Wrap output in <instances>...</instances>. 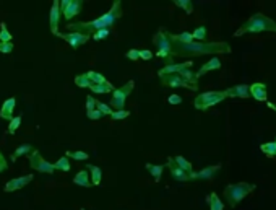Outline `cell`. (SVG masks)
<instances>
[{
  "instance_id": "cell-24",
  "label": "cell",
  "mask_w": 276,
  "mask_h": 210,
  "mask_svg": "<svg viewBox=\"0 0 276 210\" xmlns=\"http://www.w3.org/2000/svg\"><path fill=\"white\" fill-rule=\"evenodd\" d=\"M164 168H166V165H151V163H146V170L151 173V176L156 183H160V181L163 179Z\"/></svg>"
},
{
  "instance_id": "cell-10",
  "label": "cell",
  "mask_w": 276,
  "mask_h": 210,
  "mask_svg": "<svg viewBox=\"0 0 276 210\" xmlns=\"http://www.w3.org/2000/svg\"><path fill=\"white\" fill-rule=\"evenodd\" d=\"M83 8V2L81 0H62L60 2V10L65 20H72L80 13Z\"/></svg>"
},
{
  "instance_id": "cell-17",
  "label": "cell",
  "mask_w": 276,
  "mask_h": 210,
  "mask_svg": "<svg viewBox=\"0 0 276 210\" xmlns=\"http://www.w3.org/2000/svg\"><path fill=\"white\" fill-rule=\"evenodd\" d=\"M250 95L254 100L260 101V103H265L268 100V93H267V85L265 83H260V81H257V83H252L250 85Z\"/></svg>"
},
{
  "instance_id": "cell-5",
  "label": "cell",
  "mask_w": 276,
  "mask_h": 210,
  "mask_svg": "<svg viewBox=\"0 0 276 210\" xmlns=\"http://www.w3.org/2000/svg\"><path fill=\"white\" fill-rule=\"evenodd\" d=\"M227 98V93L224 91H205L197 95L195 101H193V106L198 111H207L210 108H213L215 104H218L221 101H224Z\"/></svg>"
},
{
  "instance_id": "cell-15",
  "label": "cell",
  "mask_w": 276,
  "mask_h": 210,
  "mask_svg": "<svg viewBox=\"0 0 276 210\" xmlns=\"http://www.w3.org/2000/svg\"><path fill=\"white\" fill-rule=\"evenodd\" d=\"M193 62L192 61H185L184 64H167L166 67H163L161 70H158V77H163V75H172V73H179L182 69H192Z\"/></svg>"
},
{
  "instance_id": "cell-53",
  "label": "cell",
  "mask_w": 276,
  "mask_h": 210,
  "mask_svg": "<svg viewBox=\"0 0 276 210\" xmlns=\"http://www.w3.org/2000/svg\"><path fill=\"white\" fill-rule=\"evenodd\" d=\"M0 168H2V166H0ZM2 171H3V170H2Z\"/></svg>"
},
{
  "instance_id": "cell-30",
  "label": "cell",
  "mask_w": 276,
  "mask_h": 210,
  "mask_svg": "<svg viewBox=\"0 0 276 210\" xmlns=\"http://www.w3.org/2000/svg\"><path fill=\"white\" fill-rule=\"evenodd\" d=\"M174 160H175V163H177V166H179V168H182V170H184L185 173H189V174H192V173H193V166H192V163H190L189 160H185L182 155H179V156H174Z\"/></svg>"
},
{
  "instance_id": "cell-47",
  "label": "cell",
  "mask_w": 276,
  "mask_h": 210,
  "mask_svg": "<svg viewBox=\"0 0 276 210\" xmlns=\"http://www.w3.org/2000/svg\"><path fill=\"white\" fill-rule=\"evenodd\" d=\"M167 103L169 104H180L182 103V98L179 95H171L167 98Z\"/></svg>"
},
{
  "instance_id": "cell-18",
  "label": "cell",
  "mask_w": 276,
  "mask_h": 210,
  "mask_svg": "<svg viewBox=\"0 0 276 210\" xmlns=\"http://www.w3.org/2000/svg\"><path fill=\"white\" fill-rule=\"evenodd\" d=\"M220 170H221V165L207 166V168H203V170L198 171V173L193 171V173L190 174V179H211V178L216 176V173H218Z\"/></svg>"
},
{
  "instance_id": "cell-40",
  "label": "cell",
  "mask_w": 276,
  "mask_h": 210,
  "mask_svg": "<svg viewBox=\"0 0 276 210\" xmlns=\"http://www.w3.org/2000/svg\"><path fill=\"white\" fill-rule=\"evenodd\" d=\"M96 109H98V111H101V113H103L104 116H112V113H114V109H112V108L108 106V104L101 103V101H98Z\"/></svg>"
},
{
  "instance_id": "cell-32",
  "label": "cell",
  "mask_w": 276,
  "mask_h": 210,
  "mask_svg": "<svg viewBox=\"0 0 276 210\" xmlns=\"http://www.w3.org/2000/svg\"><path fill=\"white\" fill-rule=\"evenodd\" d=\"M174 3H175V7L184 10L187 15H190L193 11V3L190 2V0H174Z\"/></svg>"
},
{
  "instance_id": "cell-41",
  "label": "cell",
  "mask_w": 276,
  "mask_h": 210,
  "mask_svg": "<svg viewBox=\"0 0 276 210\" xmlns=\"http://www.w3.org/2000/svg\"><path fill=\"white\" fill-rule=\"evenodd\" d=\"M96 104L98 101L93 98V95H88L86 96V113H91V111H95L96 109Z\"/></svg>"
},
{
  "instance_id": "cell-7",
  "label": "cell",
  "mask_w": 276,
  "mask_h": 210,
  "mask_svg": "<svg viewBox=\"0 0 276 210\" xmlns=\"http://www.w3.org/2000/svg\"><path fill=\"white\" fill-rule=\"evenodd\" d=\"M135 88V81L128 80L125 85H122L120 88H115L112 93V98H110V108H114L115 111H120L125 108V101L128 95H132V90Z\"/></svg>"
},
{
  "instance_id": "cell-6",
  "label": "cell",
  "mask_w": 276,
  "mask_h": 210,
  "mask_svg": "<svg viewBox=\"0 0 276 210\" xmlns=\"http://www.w3.org/2000/svg\"><path fill=\"white\" fill-rule=\"evenodd\" d=\"M153 44L158 48L156 56L161 57V59H169L171 57V52H172V41L169 38V33L160 30L155 36H153Z\"/></svg>"
},
{
  "instance_id": "cell-44",
  "label": "cell",
  "mask_w": 276,
  "mask_h": 210,
  "mask_svg": "<svg viewBox=\"0 0 276 210\" xmlns=\"http://www.w3.org/2000/svg\"><path fill=\"white\" fill-rule=\"evenodd\" d=\"M86 116H88V119H91V121H99L104 114L101 113V111L95 109V111H91V113H86Z\"/></svg>"
},
{
  "instance_id": "cell-22",
  "label": "cell",
  "mask_w": 276,
  "mask_h": 210,
  "mask_svg": "<svg viewBox=\"0 0 276 210\" xmlns=\"http://www.w3.org/2000/svg\"><path fill=\"white\" fill-rule=\"evenodd\" d=\"M86 170L90 171L93 186H99V184H101V181H103V171H101V168L96 166V165H86Z\"/></svg>"
},
{
  "instance_id": "cell-1",
  "label": "cell",
  "mask_w": 276,
  "mask_h": 210,
  "mask_svg": "<svg viewBox=\"0 0 276 210\" xmlns=\"http://www.w3.org/2000/svg\"><path fill=\"white\" fill-rule=\"evenodd\" d=\"M171 38V36H169ZM172 52L171 57H200V56H218V54H231V46L226 41H205V43H190L184 44L172 39Z\"/></svg>"
},
{
  "instance_id": "cell-39",
  "label": "cell",
  "mask_w": 276,
  "mask_h": 210,
  "mask_svg": "<svg viewBox=\"0 0 276 210\" xmlns=\"http://www.w3.org/2000/svg\"><path fill=\"white\" fill-rule=\"evenodd\" d=\"M21 126V116H16V118H13L10 121V124H8V134H15L16 129Z\"/></svg>"
},
{
  "instance_id": "cell-4",
  "label": "cell",
  "mask_w": 276,
  "mask_h": 210,
  "mask_svg": "<svg viewBox=\"0 0 276 210\" xmlns=\"http://www.w3.org/2000/svg\"><path fill=\"white\" fill-rule=\"evenodd\" d=\"M257 186L255 184H249V183H236V184H227L224 189V199L227 202V206L231 209H236L245 197L255 191Z\"/></svg>"
},
{
  "instance_id": "cell-9",
  "label": "cell",
  "mask_w": 276,
  "mask_h": 210,
  "mask_svg": "<svg viewBox=\"0 0 276 210\" xmlns=\"http://www.w3.org/2000/svg\"><path fill=\"white\" fill-rule=\"evenodd\" d=\"M161 78V83L164 86H171V88H189L192 91H197V88H193V86L187 81L184 77H180L179 73H172V75H163Z\"/></svg>"
},
{
  "instance_id": "cell-11",
  "label": "cell",
  "mask_w": 276,
  "mask_h": 210,
  "mask_svg": "<svg viewBox=\"0 0 276 210\" xmlns=\"http://www.w3.org/2000/svg\"><path fill=\"white\" fill-rule=\"evenodd\" d=\"M58 38H62L63 41H67V43L70 44V48H73V49H78L80 46H83L86 44L88 41H90V34H83V33H60L58 34Z\"/></svg>"
},
{
  "instance_id": "cell-19",
  "label": "cell",
  "mask_w": 276,
  "mask_h": 210,
  "mask_svg": "<svg viewBox=\"0 0 276 210\" xmlns=\"http://www.w3.org/2000/svg\"><path fill=\"white\" fill-rule=\"evenodd\" d=\"M15 104H16L15 98H8V100H5L3 104H2V108H0V118L5 119V121H11V119H13Z\"/></svg>"
},
{
  "instance_id": "cell-8",
  "label": "cell",
  "mask_w": 276,
  "mask_h": 210,
  "mask_svg": "<svg viewBox=\"0 0 276 210\" xmlns=\"http://www.w3.org/2000/svg\"><path fill=\"white\" fill-rule=\"evenodd\" d=\"M29 166L33 168L34 171L38 173H48V174H54L55 168L52 163H49L48 160H44L38 150H34L31 155H29Z\"/></svg>"
},
{
  "instance_id": "cell-35",
  "label": "cell",
  "mask_w": 276,
  "mask_h": 210,
  "mask_svg": "<svg viewBox=\"0 0 276 210\" xmlns=\"http://www.w3.org/2000/svg\"><path fill=\"white\" fill-rule=\"evenodd\" d=\"M54 168L55 170H60V171H70V160L67 156H62V158H58L55 163H54Z\"/></svg>"
},
{
  "instance_id": "cell-31",
  "label": "cell",
  "mask_w": 276,
  "mask_h": 210,
  "mask_svg": "<svg viewBox=\"0 0 276 210\" xmlns=\"http://www.w3.org/2000/svg\"><path fill=\"white\" fill-rule=\"evenodd\" d=\"M169 36H171L172 39L175 41H179V43H184V44H190L193 43V36H192V33H180V34H172V33H169Z\"/></svg>"
},
{
  "instance_id": "cell-25",
  "label": "cell",
  "mask_w": 276,
  "mask_h": 210,
  "mask_svg": "<svg viewBox=\"0 0 276 210\" xmlns=\"http://www.w3.org/2000/svg\"><path fill=\"white\" fill-rule=\"evenodd\" d=\"M207 202L210 206V210H224V204H222L216 192H211V194L207 196Z\"/></svg>"
},
{
  "instance_id": "cell-20",
  "label": "cell",
  "mask_w": 276,
  "mask_h": 210,
  "mask_svg": "<svg viewBox=\"0 0 276 210\" xmlns=\"http://www.w3.org/2000/svg\"><path fill=\"white\" fill-rule=\"evenodd\" d=\"M220 69H221V61L218 59V57H211V59H210L207 64H203L202 69L197 72V77L200 78L202 75H205V73L211 72V70H220Z\"/></svg>"
},
{
  "instance_id": "cell-45",
  "label": "cell",
  "mask_w": 276,
  "mask_h": 210,
  "mask_svg": "<svg viewBox=\"0 0 276 210\" xmlns=\"http://www.w3.org/2000/svg\"><path fill=\"white\" fill-rule=\"evenodd\" d=\"M109 36V30H101V31H96L93 34V39L95 41H101V39H106Z\"/></svg>"
},
{
  "instance_id": "cell-23",
  "label": "cell",
  "mask_w": 276,
  "mask_h": 210,
  "mask_svg": "<svg viewBox=\"0 0 276 210\" xmlns=\"http://www.w3.org/2000/svg\"><path fill=\"white\" fill-rule=\"evenodd\" d=\"M33 151H34V147L31 143H23L20 147H16V150L11 153V161H15L16 158H20L23 155H31Z\"/></svg>"
},
{
  "instance_id": "cell-27",
  "label": "cell",
  "mask_w": 276,
  "mask_h": 210,
  "mask_svg": "<svg viewBox=\"0 0 276 210\" xmlns=\"http://www.w3.org/2000/svg\"><path fill=\"white\" fill-rule=\"evenodd\" d=\"M90 90L93 93H96V95H103V93H114L115 91V88H114L112 83H110L109 80L106 81V83H101V85H95V83H93Z\"/></svg>"
},
{
  "instance_id": "cell-37",
  "label": "cell",
  "mask_w": 276,
  "mask_h": 210,
  "mask_svg": "<svg viewBox=\"0 0 276 210\" xmlns=\"http://www.w3.org/2000/svg\"><path fill=\"white\" fill-rule=\"evenodd\" d=\"M86 73H88V77H90V80H91L95 85H101V83H106V81H108V80H106V78L103 77L101 73L93 72V70H91V72H86Z\"/></svg>"
},
{
  "instance_id": "cell-49",
  "label": "cell",
  "mask_w": 276,
  "mask_h": 210,
  "mask_svg": "<svg viewBox=\"0 0 276 210\" xmlns=\"http://www.w3.org/2000/svg\"><path fill=\"white\" fill-rule=\"evenodd\" d=\"M267 104H268V108H270V109L275 111V113H276V104H273V103H267Z\"/></svg>"
},
{
  "instance_id": "cell-12",
  "label": "cell",
  "mask_w": 276,
  "mask_h": 210,
  "mask_svg": "<svg viewBox=\"0 0 276 210\" xmlns=\"http://www.w3.org/2000/svg\"><path fill=\"white\" fill-rule=\"evenodd\" d=\"M166 168H169V173H171L172 179L179 181V183H187V181H190V174L185 173L182 168L177 166V163H175L174 156H169V158H167Z\"/></svg>"
},
{
  "instance_id": "cell-38",
  "label": "cell",
  "mask_w": 276,
  "mask_h": 210,
  "mask_svg": "<svg viewBox=\"0 0 276 210\" xmlns=\"http://www.w3.org/2000/svg\"><path fill=\"white\" fill-rule=\"evenodd\" d=\"M130 116V111H127V109H120V111H114L112 116H110V119L112 121H122V119H125Z\"/></svg>"
},
{
  "instance_id": "cell-52",
  "label": "cell",
  "mask_w": 276,
  "mask_h": 210,
  "mask_svg": "<svg viewBox=\"0 0 276 210\" xmlns=\"http://www.w3.org/2000/svg\"><path fill=\"white\" fill-rule=\"evenodd\" d=\"M275 142H276V139H275Z\"/></svg>"
},
{
  "instance_id": "cell-50",
  "label": "cell",
  "mask_w": 276,
  "mask_h": 210,
  "mask_svg": "<svg viewBox=\"0 0 276 210\" xmlns=\"http://www.w3.org/2000/svg\"><path fill=\"white\" fill-rule=\"evenodd\" d=\"M81 210H86V209H81Z\"/></svg>"
},
{
  "instance_id": "cell-51",
  "label": "cell",
  "mask_w": 276,
  "mask_h": 210,
  "mask_svg": "<svg viewBox=\"0 0 276 210\" xmlns=\"http://www.w3.org/2000/svg\"><path fill=\"white\" fill-rule=\"evenodd\" d=\"M0 171H2V168H0Z\"/></svg>"
},
{
  "instance_id": "cell-42",
  "label": "cell",
  "mask_w": 276,
  "mask_h": 210,
  "mask_svg": "<svg viewBox=\"0 0 276 210\" xmlns=\"http://www.w3.org/2000/svg\"><path fill=\"white\" fill-rule=\"evenodd\" d=\"M13 51V43H0V52L2 54H10Z\"/></svg>"
},
{
  "instance_id": "cell-36",
  "label": "cell",
  "mask_w": 276,
  "mask_h": 210,
  "mask_svg": "<svg viewBox=\"0 0 276 210\" xmlns=\"http://www.w3.org/2000/svg\"><path fill=\"white\" fill-rule=\"evenodd\" d=\"M207 31H208L207 26H198V28H195V31L192 33V36H193V39L205 43V41H207Z\"/></svg>"
},
{
  "instance_id": "cell-34",
  "label": "cell",
  "mask_w": 276,
  "mask_h": 210,
  "mask_svg": "<svg viewBox=\"0 0 276 210\" xmlns=\"http://www.w3.org/2000/svg\"><path fill=\"white\" fill-rule=\"evenodd\" d=\"M0 43H11V33L3 21L0 23Z\"/></svg>"
},
{
  "instance_id": "cell-48",
  "label": "cell",
  "mask_w": 276,
  "mask_h": 210,
  "mask_svg": "<svg viewBox=\"0 0 276 210\" xmlns=\"http://www.w3.org/2000/svg\"><path fill=\"white\" fill-rule=\"evenodd\" d=\"M0 166H2V170L7 168V160H5V156L2 153H0Z\"/></svg>"
},
{
  "instance_id": "cell-2",
  "label": "cell",
  "mask_w": 276,
  "mask_h": 210,
  "mask_svg": "<svg viewBox=\"0 0 276 210\" xmlns=\"http://www.w3.org/2000/svg\"><path fill=\"white\" fill-rule=\"evenodd\" d=\"M119 18H122V2L120 0H114L112 7H110L108 13H104L99 16V18H95L91 21L70 23V25H67V30H70V33H83V34H90V36H93L96 31L109 30V28L112 26Z\"/></svg>"
},
{
  "instance_id": "cell-43",
  "label": "cell",
  "mask_w": 276,
  "mask_h": 210,
  "mask_svg": "<svg viewBox=\"0 0 276 210\" xmlns=\"http://www.w3.org/2000/svg\"><path fill=\"white\" fill-rule=\"evenodd\" d=\"M127 59H130V61H138V59H142L140 57V51L138 49H130V51H127Z\"/></svg>"
},
{
  "instance_id": "cell-28",
  "label": "cell",
  "mask_w": 276,
  "mask_h": 210,
  "mask_svg": "<svg viewBox=\"0 0 276 210\" xmlns=\"http://www.w3.org/2000/svg\"><path fill=\"white\" fill-rule=\"evenodd\" d=\"M262 153L267 156V158H275L276 156V142H265L260 145Z\"/></svg>"
},
{
  "instance_id": "cell-13",
  "label": "cell",
  "mask_w": 276,
  "mask_h": 210,
  "mask_svg": "<svg viewBox=\"0 0 276 210\" xmlns=\"http://www.w3.org/2000/svg\"><path fill=\"white\" fill-rule=\"evenodd\" d=\"M60 2L58 0H54L52 2V7H51V16H49V23H51V31L52 34H55V36H58V20H60Z\"/></svg>"
},
{
  "instance_id": "cell-33",
  "label": "cell",
  "mask_w": 276,
  "mask_h": 210,
  "mask_svg": "<svg viewBox=\"0 0 276 210\" xmlns=\"http://www.w3.org/2000/svg\"><path fill=\"white\" fill-rule=\"evenodd\" d=\"M67 158H72V160H76V161H85L90 158V155L86 153V151H67L65 153Z\"/></svg>"
},
{
  "instance_id": "cell-14",
  "label": "cell",
  "mask_w": 276,
  "mask_h": 210,
  "mask_svg": "<svg viewBox=\"0 0 276 210\" xmlns=\"http://www.w3.org/2000/svg\"><path fill=\"white\" fill-rule=\"evenodd\" d=\"M33 181V174H26V176H21V178H15L8 181L7 184L3 186V191L5 192H13V191H18L21 188H25L26 184H29Z\"/></svg>"
},
{
  "instance_id": "cell-26",
  "label": "cell",
  "mask_w": 276,
  "mask_h": 210,
  "mask_svg": "<svg viewBox=\"0 0 276 210\" xmlns=\"http://www.w3.org/2000/svg\"><path fill=\"white\" fill-rule=\"evenodd\" d=\"M179 75H180V77H184L187 81H189V83L193 86V88L198 90V83H197L198 77H197V72H193L192 69H182L180 72H179Z\"/></svg>"
},
{
  "instance_id": "cell-21",
  "label": "cell",
  "mask_w": 276,
  "mask_h": 210,
  "mask_svg": "<svg viewBox=\"0 0 276 210\" xmlns=\"http://www.w3.org/2000/svg\"><path fill=\"white\" fill-rule=\"evenodd\" d=\"M73 184L81 186V188H91L93 183L90 181V173H88V170H81L76 173L73 178Z\"/></svg>"
},
{
  "instance_id": "cell-46",
  "label": "cell",
  "mask_w": 276,
  "mask_h": 210,
  "mask_svg": "<svg viewBox=\"0 0 276 210\" xmlns=\"http://www.w3.org/2000/svg\"><path fill=\"white\" fill-rule=\"evenodd\" d=\"M153 52L151 51H148V49H145V51H140V57H142L143 61H151L153 59Z\"/></svg>"
},
{
  "instance_id": "cell-3",
  "label": "cell",
  "mask_w": 276,
  "mask_h": 210,
  "mask_svg": "<svg viewBox=\"0 0 276 210\" xmlns=\"http://www.w3.org/2000/svg\"><path fill=\"white\" fill-rule=\"evenodd\" d=\"M263 31L276 33V21L263 13H255L254 16H250V18L245 21L236 33H234V38H240L247 33L255 34V33H263Z\"/></svg>"
},
{
  "instance_id": "cell-16",
  "label": "cell",
  "mask_w": 276,
  "mask_h": 210,
  "mask_svg": "<svg viewBox=\"0 0 276 210\" xmlns=\"http://www.w3.org/2000/svg\"><path fill=\"white\" fill-rule=\"evenodd\" d=\"M227 98H239V100H245V98H250V86L249 85H236L231 86V88L226 90Z\"/></svg>"
},
{
  "instance_id": "cell-29",
  "label": "cell",
  "mask_w": 276,
  "mask_h": 210,
  "mask_svg": "<svg viewBox=\"0 0 276 210\" xmlns=\"http://www.w3.org/2000/svg\"><path fill=\"white\" fill-rule=\"evenodd\" d=\"M75 85L80 86V88H91L93 81L88 77V73H81V75H76L75 77Z\"/></svg>"
}]
</instances>
